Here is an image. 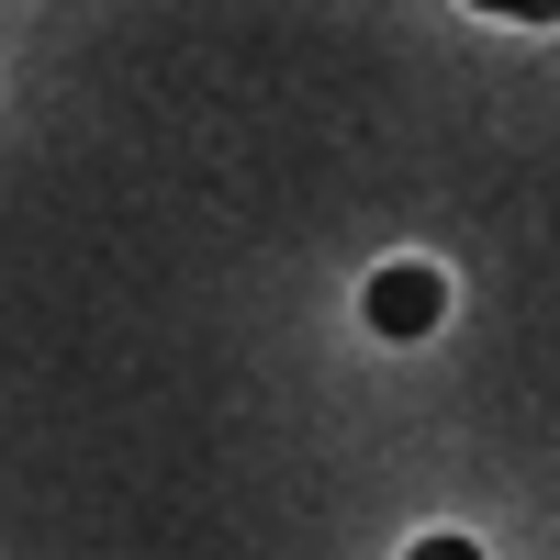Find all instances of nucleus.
Returning <instances> with one entry per match:
<instances>
[{
	"mask_svg": "<svg viewBox=\"0 0 560 560\" xmlns=\"http://www.w3.org/2000/svg\"><path fill=\"white\" fill-rule=\"evenodd\" d=\"M359 314H370V337H438V314H448V280L427 269V258H393L382 280H370V292H359Z\"/></svg>",
	"mask_w": 560,
	"mask_h": 560,
	"instance_id": "f257e3e1",
	"label": "nucleus"
},
{
	"mask_svg": "<svg viewBox=\"0 0 560 560\" xmlns=\"http://www.w3.org/2000/svg\"><path fill=\"white\" fill-rule=\"evenodd\" d=\"M471 12H504V23H560V0H471Z\"/></svg>",
	"mask_w": 560,
	"mask_h": 560,
	"instance_id": "f03ea898",
	"label": "nucleus"
},
{
	"mask_svg": "<svg viewBox=\"0 0 560 560\" xmlns=\"http://www.w3.org/2000/svg\"><path fill=\"white\" fill-rule=\"evenodd\" d=\"M404 560H482V549H471V538H415Z\"/></svg>",
	"mask_w": 560,
	"mask_h": 560,
	"instance_id": "7ed1b4c3",
	"label": "nucleus"
}]
</instances>
